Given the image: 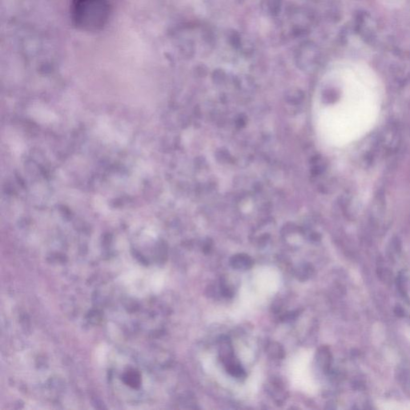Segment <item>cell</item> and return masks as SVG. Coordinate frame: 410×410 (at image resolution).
<instances>
[{
    "label": "cell",
    "mask_w": 410,
    "mask_h": 410,
    "mask_svg": "<svg viewBox=\"0 0 410 410\" xmlns=\"http://www.w3.org/2000/svg\"><path fill=\"white\" fill-rule=\"evenodd\" d=\"M109 16L107 0H73L72 18L80 29L97 31L102 29Z\"/></svg>",
    "instance_id": "cell-1"
},
{
    "label": "cell",
    "mask_w": 410,
    "mask_h": 410,
    "mask_svg": "<svg viewBox=\"0 0 410 410\" xmlns=\"http://www.w3.org/2000/svg\"><path fill=\"white\" fill-rule=\"evenodd\" d=\"M230 266L236 270L246 271L252 268L253 261L246 254H238L232 256L230 260Z\"/></svg>",
    "instance_id": "cell-2"
},
{
    "label": "cell",
    "mask_w": 410,
    "mask_h": 410,
    "mask_svg": "<svg viewBox=\"0 0 410 410\" xmlns=\"http://www.w3.org/2000/svg\"><path fill=\"white\" fill-rule=\"evenodd\" d=\"M266 351L268 356L272 358L282 359L285 357L283 346L277 342H271L268 344Z\"/></svg>",
    "instance_id": "cell-3"
},
{
    "label": "cell",
    "mask_w": 410,
    "mask_h": 410,
    "mask_svg": "<svg viewBox=\"0 0 410 410\" xmlns=\"http://www.w3.org/2000/svg\"><path fill=\"white\" fill-rule=\"evenodd\" d=\"M309 267L308 266H301L297 269V277L301 281H306L309 277Z\"/></svg>",
    "instance_id": "cell-4"
},
{
    "label": "cell",
    "mask_w": 410,
    "mask_h": 410,
    "mask_svg": "<svg viewBox=\"0 0 410 410\" xmlns=\"http://www.w3.org/2000/svg\"><path fill=\"white\" fill-rule=\"evenodd\" d=\"M384 4L388 7H399L403 3L404 0H381Z\"/></svg>",
    "instance_id": "cell-5"
}]
</instances>
